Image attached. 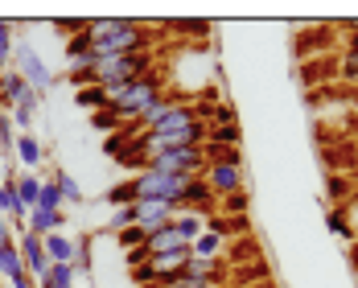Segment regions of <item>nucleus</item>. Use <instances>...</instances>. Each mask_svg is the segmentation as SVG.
<instances>
[{
  "instance_id": "39448f33",
  "label": "nucleus",
  "mask_w": 358,
  "mask_h": 288,
  "mask_svg": "<svg viewBox=\"0 0 358 288\" xmlns=\"http://www.w3.org/2000/svg\"><path fill=\"white\" fill-rule=\"evenodd\" d=\"M144 169H157V173H178V178H202V173H206V144L157 152L152 161H144Z\"/></svg>"
},
{
  "instance_id": "f3484780",
  "label": "nucleus",
  "mask_w": 358,
  "mask_h": 288,
  "mask_svg": "<svg viewBox=\"0 0 358 288\" xmlns=\"http://www.w3.org/2000/svg\"><path fill=\"white\" fill-rule=\"evenodd\" d=\"M37 198H41V178H34V173H17V202L25 206V215L37 206Z\"/></svg>"
},
{
  "instance_id": "b1692460",
  "label": "nucleus",
  "mask_w": 358,
  "mask_h": 288,
  "mask_svg": "<svg viewBox=\"0 0 358 288\" xmlns=\"http://www.w3.org/2000/svg\"><path fill=\"white\" fill-rule=\"evenodd\" d=\"M189 288H231L227 280H215V285H189Z\"/></svg>"
},
{
  "instance_id": "dca6fc26",
  "label": "nucleus",
  "mask_w": 358,
  "mask_h": 288,
  "mask_svg": "<svg viewBox=\"0 0 358 288\" xmlns=\"http://www.w3.org/2000/svg\"><path fill=\"white\" fill-rule=\"evenodd\" d=\"M37 206H41V210H54V215H62V210H66V202H62V185H58V173L41 178V198H37Z\"/></svg>"
},
{
  "instance_id": "423d86ee",
  "label": "nucleus",
  "mask_w": 358,
  "mask_h": 288,
  "mask_svg": "<svg viewBox=\"0 0 358 288\" xmlns=\"http://www.w3.org/2000/svg\"><path fill=\"white\" fill-rule=\"evenodd\" d=\"M189 264V252H165V255H148L136 264V280L141 285H165V280H173L181 276V268Z\"/></svg>"
},
{
  "instance_id": "a878e982",
  "label": "nucleus",
  "mask_w": 358,
  "mask_h": 288,
  "mask_svg": "<svg viewBox=\"0 0 358 288\" xmlns=\"http://www.w3.org/2000/svg\"><path fill=\"white\" fill-rule=\"evenodd\" d=\"M0 178H4V161H0Z\"/></svg>"
},
{
  "instance_id": "412c9836",
  "label": "nucleus",
  "mask_w": 358,
  "mask_h": 288,
  "mask_svg": "<svg viewBox=\"0 0 358 288\" xmlns=\"http://www.w3.org/2000/svg\"><path fill=\"white\" fill-rule=\"evenodd\" d=\"M13 45H17L13 21H0V71H8V66H13Z\"/></svg>"
},
{
  "instance_id": "4be33fe9",
  "label": "nucleus",
  "mask_w": 358,
  "mask_h": 288,
  "mask_svg": "<svg viewBox=\"0 0 358 288\" xmlns=\"http://www.w3.org/2000/svg\"><path fill=\"white\" fill-rule=\"evenodd\" d=\"M338 74H342V78H346V82H350V87L358 91V50H346V54H342V62H338Z\"/></svg>"
},
{
  "instance_id": "4468645a",
  "label": "nucleus",
  "mask_w": 358,
  "mask_h": 288,
  "mask_svg": "<svg viewBox=\"0 0 358 288\" xmlns=\"http://www.w3.org/2000/svg\"><path fill=\"white\" fill-rule=\"evenodd\" d=\"M194 255H202V259H218V255L227 252V231L218 226V222H210L198 239H194V247H189Z\"/></svg>"
},
{
  "instance_id": "2eb2a0df",
  "label": "nucleus",
  "mask_w": 358,
  "mask_h": 288,
  "mask_svg": "<svg viewBox=\"0 0 358 288\" xmlns=\"http://www.w3.org/2000/svg\"><path fill=\"white\" fill-rule=\"evenodd\" d=\"M25 91H29V87H25V78L13 71V66H8V71H0V108H4V111L17 108Z\"/></svg>"
},
{
  "instance_id": "6e6552de",
  "label": "nucleus",
  "mask_w": 358,
  "mask_h": 288,
  "mask_svg": "<svg viewBox=\"0 0 358 288\" xmlns=\"http://www.w3.org/2000/svg\"><path fill=\"white\" fill-rule=\"evenodd\" d=\"M0 276L8 280V288H37V280L25 272V264H21L17 235H4V239H0Z\"/></svg>"
},
{
  "instance_id": "ddd939ff",
  "label": "nucleus",
  "mask_w": 358,
  "mask_h": 288,
  "mask_svg": "<svg viewBox=\"0 0 358 288\" xmlns=\"http://www.w3.org/2000/svg\"><path fill=\"white\" fill-rule=\"evenodd\" d=\"M41 243H45L50 264H74V259H78V239H71L66 231H54V235H45Z\"/></svg>"
},
{
  "instance_id": "aec40b11",
  "label": "nucleus",
  "mask_w": 358,
  "mask_h": 288,
  "mask_svg": "<svg viewBox=\"0 0 358 288\" xmlns=\"http://www.w3.org/2000/svg\"><path fill=\"white\" fill-rule=\"evenodd\" d=\"M58 173V185H62V202L66 206H83V185H78V178H71L66 169H54Z\"/></svg>"
},
{
  "instance_id": "f257e3e1",
  "label": "nucleus",
  "mask_w": 358,
  "mask_h": 288,
  "mask_svg": "<svg viewBox=\"0 0 358 288\" xmlns=\"http://www.w3.org/2000/svg\"><path fill=\"white\" fill-rule=\"evenodd\" d=\"M99 91H103V111L91 115L95 128H111V124H128V128H132L161 95H169V91H165V74L161 71L144 74V78H136V82H124V87H99Z\"/></svg>"
},
{
  "instance_id": "f8f14e48",
  "label": "nucleus",
  "mask_w": 358,
  "mask_h": 288,
  "mask_svg": "<svg viewBox=\"0 0 358 288\" xmlns=\"http://www.w3.org/2000/svg\"><path fill=\"white\" fill-rule=\"evenodd\" d=\"M41 161H45V144L37 141L34 132H17V165L25 173H34Z\"/></svg>"
},
{
  "instance_id": "393cba45",
  "label": "nucleus",
  "mask_w": 358,
  "mask_h": 288,
  "mask_svg": "<svg viewBox=\"0 0 358 288\" xmlns=\"http://www.w3.org/2000/svg\"><path fill=\"white\" fill-rule=\"evenodd\" d=\"M350 50H358V25H350Z\"/></svg>"
},
{
  "instance_id": "a211bd4d",
  "label": "nucleus",
  "mask_w": 358,
  "mask_h": 288,
  "mask_svg": "<svg viewBox=\"0 0 358 288\" xmlns=\"http://www.w3.org/2000/svg\"><path fill=\"white\" fill-rule=\"evenodd\" d=\"M74 264H50V272H45V280L37 288H74Z\"/></svg>"
},
{
  "instance_id": "20e7f679",
  "label": "nucleus",
  "mask_w": 358,
  "mask_h": 288,
  "mask_svg": "<svg viewBox=\"0 0 358 288\" xmlns=\"http://www.w3.org/2000/svg\"><path fill=\"white\" fill-rule=\"evenodd\" d=\"M13 71L21 74L25 87H34L37 95H50V91L58 87V74L50 71V62L37 54L25 37H17V45H13Z\"/></svg>"
},
{
  "instance_id": "1a4fd4ad",
  "label": "nucleus",
  "mask_w": 358,
  "mask_h": 288,
  "mask_svg": "<svg viewBox=\"0 0 358 288\" xmlns=\"http://www.w3.org/2000/svg\"><path fill=\"white\" fill-rule=\"evenodd\" d=\"M17 252H21V264H25V272L34 276L37 285L45 280V272H50V255H45V243L37 239V235H17Z\"/></svg>"
},
{
  "instance_id": "5701e85b",
  "label": "nucleus",
  "mask_w": 358,
  "mask_h": 288,
  "mask_svg": "<svg viewBox=\"0 0 358 288\" xmlns=\"http://www.w3.org/2000/svg\"><path fill=\"white\" fill-rule=\"evenodd\" d=\"M111 231H115V235L132 231V206H115V215H111Z\"/></svg>"
},
{
  "instance_id": "6ab92c4d",
  "label": "nucleus",
  "mask_w": 358,
  "mask_h": 288,
  "mask_svg": "<svg viewBox=\"0 0 358 288\" xmlns=\"http://www.w3.org/2000/svg\"><path fill=\"white\" fill-rule=\"evenodd\" d=\"M0 157L17 161V128H13V115L4 108H0Z\"/></svg>"
},
{
  "instance_id": "0eeeda50",
  "label": "nucleus",
  "mask_w": 358,
  "mask_h": 288,
  "mask_svg": "<svg viewBox=\"0 0 358 288\" xmlns=\"http://www.w3.org/2000/svg\"><path fill=\"white\" fill-rule=\"evenodd\" d=\"M206 189L215 198H231V194H243V161H206Z\"/></svg>"
},
{
  "instance_id": "f03ea898",
  "label": "nucleus",
  "mask_w": 358,
  "mask_h": 288,
  "mask_svg": "<svg viewBox=\"0 0 358 288\" xmlns=\"http://www.w3.org/2000/svg\"><path fill=\"white\" fill-rule=\"evenodd\" d=\"M83 37H87L95 58H124V54L152 50V34L144 25H136V21H120V17L83 21Z\"/></svg>"
},
{
  "instance_id": "9b49d317",
  "label": "nucleus",
  "mask_w": 358,
  "mask_h": 288,
  "mask_svg": "<svg viewBox=\"0 0 358 288\" xmlns=\"http://www.w3.org/2000/svg\"><path fill=\"white\" fill-rule=\"evenodd\" d=\"M41 99H45V95H37L34 87H29V91L21 95V103L8 111V115H13V128H17V132H34V120H37V111H41Z\"/></svg>"
},
{
  "instance_id": "7ed1b4c3",
  "label": "nucleus",
  "mask_w": 358,
  "mask_h": 288,
  "mask_svg": "<svg viewBox=\"0 0 358 288\" xmlns=\"http://www.w3.org/2000/svg\"><path fill=\"white\" fill-rule=\"evenodd\" d=\"M157 71V58L152 50L141 54H124V58H95L91 66V87H124V82H136L144 74Z\"/></svg>"
},
{
  "instance_id": "9d476101",
  "label": "nucleus",
  "mask_w": 358,
  "mask_h": 288,
  "mask_svg": "<svg viewBox=\"0 0 358 288\" xmlns=\"http://www.w3.org/2000/svg\"><path fill=\"white\" fill-rule=\"evenodd\" d=\"M25 231H29V235H37V239L54 235V231H66V210H62V215H54V210H41V206H34V210H29V218H25Z\"/></svg>"
}]
</instances>
